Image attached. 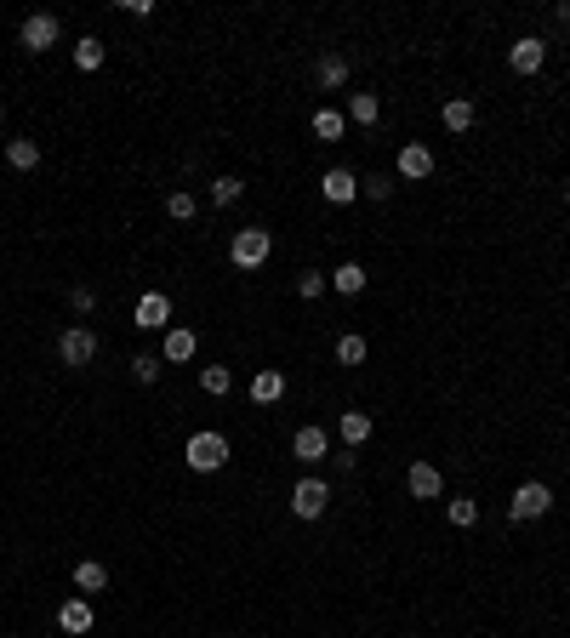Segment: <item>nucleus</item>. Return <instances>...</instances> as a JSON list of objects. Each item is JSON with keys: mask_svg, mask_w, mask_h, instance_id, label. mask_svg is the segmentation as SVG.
<instances>
[{"mask_svg": "<svg viewBox=\"0 0 570 638\" xmlns=\"http://www.w3.org/2000/svg\"><path fill=\"white\" fill-rule=\"evenodd\" d=\"M183 462L195 467V474H217V467L228 462V439H223V434H211V428H200L195 439L183 444Z\"/></svg>", "mask_w": 570, "mask_h": 638, "instance_id": "1", "label": "nucleus"}, {"mask_svg": "<svg viewBox=\"0 0 570 638\" xmlns=\"http://www.w3.org/2000/svg\"><path fill=\"white\" fill-rule=\"evenodd\" d=\"M365 285H371V274H365L360 263H343V268H331V291H336V296H360Z\"/></svg>", "mask_w": 570, "mask_h": 638, "instance_id": "17", "label": "nucleus"}, {"mask_svg": "<svg viewBox=\"0 0 570 638\" xmlns=\"http://www.w3.org/2000/svg\"><path fill=\"white\" fill-rule=\"evenodd\" d=\"M365 336L360 331H348V336H336V365H365Z\"/></svg>", "mask_w": 570, "mask_h": 638, "instance_id": "23", "label": "nucleus"}, {"mask_svg": "<svg viewBox=\"0 0 570 638\" xmlns=\"http://www.w3.org/2000/svg\"><path fill=\"white\" fill-rule=\"evenodd\" d=\"M245 194V183L240 177H217V183H211V200H217V205H235Z\"/></svg>", "mask_w": 570, "mask_h": 638, "instance_id": "30", "label": "nucleus"}, {"mask_svg": "<svg viewBox=\"0 0 570 638\" xmlns=\"http://www.w3.org/2000/svg\"><path fill=\"white\" fill-rule=\"evenodd\" d=\"M200 388H205L211 399H217V394H228V388H235V371H228V365H205V371H200Z\"/></svg>", "mask_w": 570, "mask_h": 638, "instance_id": "27", "label": "nucleus"}, {"mask_svg": "<svg viewBox=\"0 0 570 638\" xmlns=\"http://www.w3.org/2000/svg\"><path fill=\"white\" fill-rule=\"evenodd\" d=\"M97 359V336L86 331V325H69L57 336V365H69V371H86Z\"/></svg>", "mask_w": 570, "mask_h": 638, "instance_id": "3", "label": "nucleus"}, {"mask_svg": "<svg viewBox=\"0 0 570 638\" xmlns=\"http://www.w3.org/2000/svg\"><path fill=\"white\" fill-rule=\"evenodd\" d=\"M399 177H405V183H428L434 177V148L428 143H405V148H399Z\"/></svg>", "mask_w": 570, "mask_h": 638, "instance_id": "8", "label": "nucleus"}, {"mask_svg": "<svg viewBox=\"0 0 570 638\" xmlns=\"http://www.w3.org/2000/svg\"><path fill=\"white\" fill-rule=\"evenodd\" d=\"M376 115H383V103H376L371 92H354V97H348V120H354V125H376Z\"/></svg>", "mask_w": 570, "mask_h": 638, "instance_id": "25", "label": "nucleus"}, {"mask_svg": "<svg viewBox=\"0 0 570 638\" xmlns=\"http://www.w3.org/2000/svg\"><path fill=\"white\" fill-rule=\"evenodd\" d=\"M320 194H325L331 205H348L354 194H360V177H354V172H348V165H331V172L320 177Z\"/></svg>", "mask_w": 570, "mask_h": 638, "instance_id": "12", "label": "nucleus"}, {"mask_svg": "<svg viewBox=\"0 0 570 638\" xmlns=\"http://www.w3.org/2000/svg\"><path fill=\"white\" fill-rule=\"evenodd\" d=\"M547 507H554V491H547L542 479H525L519 491H514V502H508V519L519 524V519H542Z\"/></svg>", "mask_w": 570, "mask_h": 638, "instance_id": "4", "label": "nucleus"}, {"mask_svg": "<svg viewBox=\"0 0 570 638\" xmlns=\"http://www.w3.org/2000/svg\"><path fill=\"white\" fill-rule=\"evenodd\" d=\"M291 456L297 462H325L331 456V434L325 428H297L291 434Z\"/></svg>", "mask_w": 570, "mask_h": 638, "instance_id": "10", "label": "nucleus"}, {"mask_svg": "<svg viewBox=\"0 0 570 638\" xmlns=\"http://www.w3.org/2000/svg\"><path fill=\"white\" fill-rule=\"evenodd\" d=\"M405 491L416 502H434L439 491H445V479H439V467L434 462H411V474H405Z\"/></svg>", "mask_w": 570, "mask_h": 638, "instance_id": "11", "label": "nucleus"}, {"mask_svg": "<svg viewBox=\"0 0 570 638\" xmlns=\"http://www.w3.org/2000/svg\"><path fill=\"white\" fill-rule=\"evenodd\" d=\"M0 132H6V115H0Z\"/></svg>", "mask_w": 570, "mask_h": 638, "instance_id": "36", "label": "nucleus"}, {"mask_svg": "<svg viewBox=\"0 0 570 638\" xmlns=\"http://www.w3.org/2000/svg\"><path fill=\"white\" fill-rule=\"evenodd\" d=\"M165 211H172L177 223H188V217H195V194H188V188H177V194L165 200Z\"/></svg>", "mask_w": 570, "mask_h": 638, "instance_id": "31", "label": "nucleus"}, {"mask_svg": "<svg viewBox=\"0 0 570 638\" xmlns=\"http://www.w3.org/2000/svg\"><path fill=\"white\" fill-rule=\"evenodd\" d=\"M75 587H80V599H92V593L109 587V570H103V559H80V564H75Z\"/></svg>", "mask_w": 570, "mask_h": 638, "instance_id": "16", "label": "nucleus"}, {"mask_svg": "<svg viewBox=\"0 0 570 638\" xmlns=\"http://www.w3.org/2000/svg\"><path fill=\"white\" fill-rule=\"evenodd\" d=\"M554 17H559V24H570V0H565V6H559V12H554Z\"/></svg>", "mask_w": 570, "mask_h": 638, "instance_id": "34", "label": "nucleus"}, {"mask_svg": "<svg viewBox=\"0 0 570 638\" xmlns=\"http://www.w3.org/2000/svg\"><path fill=\"white\" fill-rule=\"evenodd\" d=\"M17 46H24V52H52L57 46V17L52 12H29L24 17V29H17Z\"/></svg>", "mask_w": 570, "mask_h": 638, "instance_id": "5", "label": "nucleus"}, {"mask_svg": "<svg viewBox=\"0 0 570 638\" xmlns=\"http://www.w3.org/2000/svg\"><path fill=\"white\" fill-rule=\"evenodd\" d=\"M371 428H376V422H371L365 411H343V422H336V434H343L348 451H354V444H365V439H371Z\"/></svg>", "mask_w": 570, "mask_h": 638, "instance_id": "20", "label": "nucleus"}, {"mask_svg": "<svg viewBox=\"0 0 570 638\" xmlns=\"http://www.w3.org/2000/svg\"><path fill=\"white\" fill-rule=\"evenodd\" d=\"M360 194H365V200H388L394 183H388V177H360Z\"/></svg>", "mask_w": 570, "mask_h": 638, "instance_id": "32", "label": "nucleus"}, {"mask_svg": "<svg viewBox=\"0 0 570 638\" xmlns=\"http://www.w3.org/2000/svg\"><path fill=\"white\" fill-rule=\"evenodd\" d=\"M348 132V115L343 109H320V115H314V137H325V143H336V137H343Z\"/></svg>", "mask_w": 570, "mask_h": 638, "instance_id": "24", "label": "nucleus"}, {"mask_svg": "<svg viewBox=\"0 0 570 638\" xmlns=\"http://www.w3.org/2000/svg\"><path fill=\"white\" fill-rule=\"evenodd\" d=\"M439 120H445L451 132H468V125H474V97H451L445 109H439Z\"/></svg>", "mask_w": 570, "mask_h": 638, "instance_id": "22", "label": "nucleus"}, {"mask_svg": "<svg viewBox=\"0 0 570 638\" xmlns=\"http://www.w3.org/2000/svg\"><path fill=\"white\" fill-rule=\"evenodd\" d=\"M57 627L75 633V638L92 633V599H80V593H75V599H63V604H57Z\"/></svg>", "mask_w": 570, "mask_h": 638, "instance_id": "14", "label": "nucleus"}, {"mask_svg": "<svg viewBox=\"0 0 570 638\" xmlns=\"http://www.w3.org/2000/svg\"><path fill=\"white\" fill-rule=\"evenodd\" d=\"M75 69H86V75L103 69V40H97V35H80V40H75Z\"/></svg>", "mask_w": 570, "mask_h": 638, "instance_id": "21", "label": "nucleus"}, {"mask_svg": "<svg viewBox=\"0 0 570 638\" xmlns=\"http://www.w3.org/2000/svg\"><path fill=\"white\" fill-rule=\"evenodd\" d=\"M274 251V234L268 228H240L235 240H228V257H235V268H263Z\"/></svg>", "mask_w": 570, "mask_h": 638, "instance_id": "2", "label": "nucleus"}, {"mask_svg": "<svg viewBox=\"0 0 570 638\" xmlns=\"http://www.w3.org/2000/svg\"><path fill=\"white\" fill-rule=\"evenodd\" d=\"M160 371H165V359H160V354H132V376L143 382V388H155Z\"/></svg>", "mask_w": 570, "mask_h": 638, "instance_id": "26", "label": "nucleus"}, {"mask_svg": "<svg viewBox=\"0 0 570 638\" xmlns=\"http://www.w3.org/2000/svg\"><path fill=\"white\" fill-rule=\"evenodd\" d=\"M195 348H200V336L188 331V325H165V348H160L165 365H183V359H195Z\"/></svg>", "mask_w": 570, "mask_h": 638, "instance_id": "13", "label": "nucleus"}, {"mask_svg": "<svg viewBox=\"0 0 570 638\" xmlns=\"http://www.w3.org/2000/svg\"><path fill=\"white\" fill-rule=\"evenodd\" d=\"M508 63H514V75H542V63H547V40L536 35H525L508 46Z\"/></svg>", "mask_w": 570, "mask_h": 638, "instance_id": "9", "label": "nucleus"}, {"mask_svg": "<svg viewBox=\"0 0 570 638\" xmlns=\"http://www.w3.org/2000/svg\"><path fill=\"white\" fill-rule=\"evenodd\" d=\"M6 165H12V172H35V165H40V143L35 137H6Z\"/></svg>", "mask_w": 570, "mask_h": 638, "instance_id": "19", "label": "nucleus"}, {"mask_svg": "<svg viewBox=\"0 0 570 638\" xmlns=\"http://www.w3.org/2000/svg\"><path fill=\"white\" fill-rule=\"evenodd\" d=\"M314 80H320L325 92H343V86H348V57H343V52H325L320 69H314Z\"/></svg>", "mask_w": 570, "mask_h": 638, "instance_id": "15", "label": "nucleus"}, {"mask_svg": "<svg viewBox=\"0 0 570 638\" xmlns=\"http://www.w3.org/2000/svg\"><path fill=\"white\" fill-rule=\"evenodd\" d=\"M132 325L137 331H165V325H172V296H165V291H143L137 308H132Z\"/></svg>", "mask_w": 570, "mask_h": 638, "instance_id": "6", "label": "nucleus"}, {"mask_svg": "<svg viewBox=\"0 0 570 638\" xmlns=\"http://www.w3.org/2000/svg\"><path fill=\"white\" fill-rule=\"evenodd\" d=\"M445 513H451V524H456V530H474V524H479V502H474V496H456Z\"/></svg>", "mask_w": 570, "mask_h": 638, "instance_id": "28", "label": "nucleus"}, {"mask_svg": "<svg viewBox=\"0 0 570 638\" xmlns=\"http://www.w3.org/2000/svg\"><path fill=\"white\" fill-rule=\"evenodd\" d=\"M565 205H570V183H565Z\"/></svg>", "mask_w": 570, "mask_h": 638, "instance_id": "35", "label": "nucleus"}, {"mask_svg": "<svg viewBox=\"0 0 570 638\" xmlns=\"http://www.w3.org/2000/svg\"><path fill=\"white\" fill-rule=\"evenodd\" d=\"M325 285H331V274H320V268L297 274V296H308V303H314V296H325Z\"/></svg>", "mask_w": 570, "mask_h": 638, "instance_id": "29", "label": "nucleus"}, {"mask_svg": "<svg viewBox=\"0 0 570 638\" xmlns=\"http://www.w3.org/2000/svg\"><path fill=\"white\" fill-rule=\"evenodd\" d=\"M251 399H257V405H274V399H285V371H257L251 376Z\"/></svg>", "mask_w": 570, "mask_h": 638, "instance_id": "18", "label": "nucleus"}, {"mask_svg": "<svg viewBox=\"0 0 570 638\" xmlns=\"http://www.w3.org/2000/svg\"><path fill=\"white\" fill-rule=\"evenodd\" d=\"M325 507H331V484L325 479H303L297 491H291V513L297 519H320Z\"/></svg>", "mask_w": 570, "mask_h": 638, "instance_id": "7", "label": "nucleus"}, {"mask_svg": "<svg viewBox=\"0 0 570 638\" xmlns=\"http://www.w3.org/2000/svg\"><path fill=\"white\" fill-rule=\"evenodd\" d=\"M69 308H75V314H92V308H97V296H92L86 285H75V291H69Z\"/></svg>", "mask_w": 570, "mask_h": 638, "instance_id": "33", "label": "nucleus"}]
</instances>
